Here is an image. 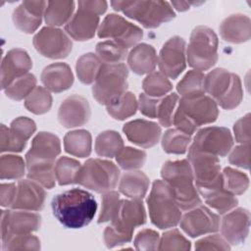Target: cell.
<instances>
[{
	"label": "cell",
	"instance_id": "1",
	"mask_svg": "<svg viewBox=\"0 0 251 251\" xmlns=\"http://www.w3.org/2000/svg\"><path fill=\"white\" fill-rule=\"evenodd\" d=\"M61 153V142L52 132L40 131L31 142L30 149L25 154L26 176L44 188L55 186V163Z\"/></svg>",
	"mask_w": 251,
	"mask_h": 251
},
{
	"label": "cell",
	"instance_id": "2",
	"mask_svg": "<svg viewBox=\"0 0 251 251\" xmlns=\"http://www.w3.org/2000/svg\"><path fill=\"white\" fill-rule=\"evenodd\" d=\"M55 218L67 228H81L87 226L97 211L94 196L86 190L73 188L57 194L51 201Z\"/></svg>",
	"mask_w": 251,
	"mask_h": 251
},
{
	"label": "cell",
	"instance_id": "3",
	"mask_svg": "<svg viewBox=\"0 0 251 251\" xmlns=\"http://www.w3.org/2000/svg\"><path fill=\"white\" fill-rule=\"evenodd\" d=\"M161 176L181 210L188 211L201 205L202 200L195 187L188 159L165 162L161 169Z\"/></svg>",
	"mask_w": 251,
	"mask_h": 251
},
{
	"label": "cell",
	"instance_id": "4",
	"mask_svg": "<svg viewBox=\"0 0 251 251\" xmlns=\"http://www.w3.org/2000/svg\"><path fill=\"white\" fill-rule=\"evenodd\" d=\"M146 223V212L142 200L124 199L111 224L103 232L107 248L124 245L132 239L135 227Z\"/></svg>",
	"mask_w": 251,
	"mask_h": 251
},
{
	"label": "cell",
	"instance_id": "5",
	"mask_svg": "<svg viewBox=\"0 0 251 251\" xmlns=\"http://www.w3.org/2000/svg\"><path fill=\"white\" fill-rule=\"evenodd\" d=\"M204 88L217 105L225 110L235 109L243 98L240 77L223 68L214 69L205 75Z\"/></svg>",
	"mask_w": 251,
	"mask_h": 251
},
{
	"label": "cell",
	"instance_id": "6",
	"mask_svg": "<svg viewBox=\"0 0 251 251\" xmlns=\"http://www.w3.org/2000/svg\"><path fill=\"white\" fill-rule=\"evenodd\" d=\"M146 202L151 223L158 228L168 229L179 224L182 217L181 209L163 179L153 181Z\"/></svg>",
	"mask_w": 251,
	"mask_h": 251
},
{
	"label": "cell",
	"instance_id": "7",
	"mask_svg": "<svg viewBox=\"0 0 251 251\" xmlns=\"http://www.w3.org/2000/svg\"><path fill=\"white\" fill-rule=\"evenodd\" d=\"M111 6L145 28H156L176 17L174 9L167 1H111Z\"/></svg>",
	"mask_w": 251,
	"mask_h": 251
},
{
	"label": "cell",
	"instance_id": "8",
	"mask_svg": "<svg viewBox=\"0 0 251 251\" xmlns=\"http://www.w3.org/2000/svg\"><path fill=\"white\" fill-rule=\"evenodd\" d=\"M219 39L215 31L206 25L196 26L186 47V62L196 71H207L218 62Z\"/></svg>",
	"mask_w": 251,
	"mask_h": 251
},
{
	"label": "cell",
	"instance_id": "9",
	"mask_svg": "<svg viewBox=\"0 0 251 251\" xmlns=\"http://www.w3.org/2000/svg\"><path fill=\"white\" fill-rule=\"evenodd\" d=\"M128 69L123 63L102 64L92 86L94 99L104 106H109L127 90Z\"/></svg>",
	"mask_w": 251,
	"mask_h": 251
},
{
	"label": "cell",
	"instance_id": "10",
	"mask_svg": "<svg viewBox=\"0 0 251 251\" xmlns=\"http://www.w3.org/2000/svg\"><path fill=\"white\" fill-rule=\"evenodd\" d=\"M117 165L99 158L88 159L81 165L76 183L97 193L114 190L120 181Z\"/></svg>",
	"mask_w": 251,
	"mask_h": 251
},
{
	"label": "cell",
	"instance_id": "11",
	"mask_svg": "<svg viewBox=\"0 0 251 251\" xmlns=\"http://www.w3.org/2000/svg\"><path fill=\"white\" fill-rule=\"evenodd\" d=\"M195 187L202 197L224 187V178L221 172V163L217 156L188 151Z\"/></svg>",
	"mask_w": 251,
	"mask_h": 251
},
{
	"label": "cell",
	"instance_id": "12",
	"mask_svg": "<svg viewBox=\"0 0 251 251\" xmlns=\"http://www.w3.org/2000/svg\"><path fill=\"white\" fill-rule=\"evenodd\" d=\"M233 146L230 130L224 126H206L199 129L188 148L192 152H204L226 157Z\"/></svg>",
	"mask_w": 251,
	"mask_h": 251
},
{
	"label": "cell",
	"instance_id": "13",
	"mask_svg": "<svg viewBox=\"0 0 251 251\" xmlns=\"http://www.w3.org/2000/svg\"><path fill=\"white\" fill-rule=\"evenodd\" d=\"M97 34L100 38H110L125 48L134 47L143 37L142 29L116 14L107 15L100 24Z\"/></svg>",
	"mask_w": 251,
	"mask_h": 251
},
{
	"label": "cell",
	"instance_id": "14",
	"mask_svg": "<svg viewBox=\"0 0 251 251\" xmlns=\"http://www.w3.org/2000/svg\"><path fill=\"white\" fill-rule=\"evenodd\" d=\"M35 50L49 59H64L73 48L70 36L62 29L53 26L42 27L32 40Z\"/></svg>",
	"mask_w": 251,
	"mask_h": 251
},
{
	"label": "cell",
	"instance_id": "15",
	"mask_svg": "<svg viewBox=\"0 0 251 251\" xmlns=\"http://www.w3.org/2000/svg\"><path fill=\"white\" fill-rule=\"evenodd\" d=\"M186 42L180 36L168 39L160 50L158 66L167 77L176 79L186 68Z\"/></svg>",
	"mask_w": 251,
	"mask_h": 251
},
{
	"label": "cell",
	"instance_id": "16",
	"mask_svg": "<svg viewBox=\"0 0 251 251\" xmlns=\"http://www.w3.org/2000/svg\"><path fill=\"white\" fill-rule=\"evenodd\" d=\"M41 226V216L32 211L3 210L1 214L2 242L19 234H27L37 231Z\"/></svg>",
	"mask_w": 251,
	"mask_h": 251
},
{
	"label": "cell",
	"instance_id": "17",
	"mask_svg": "<svg viewBox=\"0 0 251 251\" xmlns=\"http://www.w3.org/2000/svg\"><path fill=\"white\" fill-rule=\"evenodd\" d=\"M36 130V125L33 120L27 117H19L15 119L10 127L1 125L0 151L3 152H22L27 140Z\"/></svg>",
	"mask_w": 251,
	"mask_h": 251
},
{
	"label": "cell",
	"instance_id": "18",
	"mask_svg": "<svg viewBox=\"0 0 251 251\" xmlns=\"http://www.w3.org/2000/svg\"><path fill=\"white\" fill-rule=\"evenodd\" d=\"M220 217L208 207L199 205L188 210L179 222L180 228L190 237L195 238L220 229Z\"/></svg>",
	"mask_w": 251,
	"mask_h": 251
},
{
	"label": "cell",
	"instance_id": "19",
	"mask_svg": "<svg viewBox=\"0 0 251 251\" xmlns=\"http://www.w3.org/2000/svg\"><path fill=\"white\" fill-rule=\"evenodd\" d=\"M177 103V109H179L197 128L201 126L212 124L218 119V105L215 100L208 95L204 94L192 98L180 97Z\"/></svg>",
	"mask_w": 251,
	"mask_h": 251
},
{
	"label": "cell",
	"instance_id": "20",
	"mask_svg": "<svg viewBox=\"0 0 251 251\" xmlns=\"http://www.w3.org/2000/svg\"><path fill=\"white\" fill-rule=\"evenodd\" d=\"M250 227V212L245 208H236L226 213L220 222L222 236L229 245H239L245 241Z\"/></svg>",
	"mask_w": 251,
	"mask_h": 251
},
{
	"label": "cell",
	"instance_id": "21",
	"mask_svg": "<svg viewBox=\"0 0 251 251\" xmlns=\"http://www.w3.org/2000/svg\"><path fill=\"white\" fill-rule=\"evenodd\" d=\"M77 10L65 25L66 33L76 41L91 39L100 25V16L77 2Z\"/></svg>",
	"mask_w": 251,
	"mask_h": 251
},
{
	"label": "cell",
	"instance_id": "22",
	"mask_svg": "<svg viewBox=\"0 0 251 251\" xmlns=\"http://www.w3.org/2000/svg\"><path fill=\"white\" fill-rule=\"evenodd\" d=\"M32 61L28 53L22 48H13L7 52L1 63V88L4 90L13 81L28 74Z\"/></svg>",
	"mask_w": 251,
	"mask_h": 251
},
{
	"label": "cell",
	"instance_id": "23",
	"mask_svg": "<svg viewBox=\"0 0 251 251\" xmlns=\"http://www.w3.org/2000/svg\"><path fill=\"white\" fill-rule=\"evenodd\" d=\"M90 115L88 101L79 95L67 97L58 110L59 123L66 128H74L85 125L89 121Z\"/></svg>",
	"mask_w": 251,
	"mask_h": 251
},
{
	"label": "cell",
	"instance_id": "24",
	"mask_svg": "<svg viewBox=\"0 0 251 251\" xmlns=\"http://www.w3.org/2000/svg\"><path fill=\"white\" fill-rule=\"evenodd\" d=\"M46 7V1L27 0L22 2L12 15L15 26L25 33H33L41 25Z\"/></svg>",
	"mask_w": 251,
	"mask_h": 251
},
{
	"label": "cell",
	"instance_id": "25",
	"mask_svg": "<svg viewBox=\"0 0 251 251\" xmlns=\"http://www.w3.org/2000/svg\"><path fill=\"white\" fill-rule=\"evenodd\" d=\"M46 199L44 187L32 179H21L17 185L16 198L12 209L37 212L43 209Z\"/></svg>",
	"mask_w": 251,
	"mask_h": 251
},
{
	"label": "cell",
	"instance_id": "26",
	"mask_svg": "<svg viewBox=\"0 0 251 251\" xmlns=\"http://www.w3.org/2000/svg\"><path fill=\"white\" fill-rule=\"evenodd\" d=\"M123 131L131 143L142 148L155 146L162 134V129L157 123L143 119L126 123L123 126Z\"/></svg>",
	"mask_w": 251,
	"mask_h": 251
},
{
	"label": "cell",
	"instance_id": "27",
	"mask_svg": "<svg viewBox=\"0 0 251 251\" xmlns=\"http://www.w3.org/2000/svg\"><path fill=\"white\" fill-rule=\"evenodd\" d=\"M40 78L45 88L54 93L68 90L74 83V75L71 67L62 62L53 63L45 67Z\"/></svg>",
	"mask_w": 251,
	"mask_h": 251
},
{
	"label": "cell",
	"instance_id": "28",
	"mask_svg": "<svg viewBox=\"0 0 251 251\" xmlns=\"http://www.w3.org/2000/svg\"><path fill=\"white\" fill-rule=\"evenodd\" d=\"M219 29L221 37L226 42H247L251 37V21L244 14H233L222 22Z\"/></svg>",
	"mask_w": 251,
	"mask_h": 251
},
{
	"label": "cell",
	"instance_id": "29",
	"mask_svg": "<svg viewBox=\"0 0 251 251\" xmlns=\"http://www.w3.org/2000/svg\"><path fill=\"white\" fill-rule=\"evenodd\" d=\"M158 62L155 48L147 43L136 44L127 55L129 69L138 75L152 73Z\"/></svg>",
	"mask_w": 251,
	"mask_h": 251
},
{
	"label": "cell",
	"instance_id": "30",
	"mask_svg": "<svg viewBox=\"0 0 251 251\" xmlns=\"http://www.w3.org/2000/svg\"><path fill=\"white\" fill-rule=\"evenodd\" d=\"M149 177L140 171L125 173L119 181V191L129 199L142 200L149 188Z\"/></svg>",
	"mask_w": 251,
	"mask_h": 251
},
{
	"label": "cell",
	"instance_id": "31",
	"mask_svg": "<svg viewBox=\"0 0 251 251\" xmlns=\"http://www.w3.org/2000/svg\"><path fill=\"white\" fill-rule=\"evenodd\" d=\"M92 148V136L86 129H75L66 133L64 149L67 153L78 157H89Z\"/></svg>",
	"mask_w": 251,
	"mask_h": 251
},
{
	"label": "cell",
	"instance_id": "32",
	"mask_svg": "<svg viewBox=\"0 0 251 251\" xmlns=\"http://www.w3.org/2000/svg\"><path fill=\"white\" fill-rule=\"evenodd\" d=\"M75 1H49L44 13V21L48 26L67 25L75 11Z\"/></svg>",
	"mask_w": 251,
	"mask_h": 251
},
{
	"label": "cell",
	"instance_id": "33",
	"mask_svg": "<svg viewBox=\"0 0 251 251\" xmlns=\"http://www.w3.org/2000/svg\"><path fill=\"white\" fill-rule=\"evenodd\" d=\"M124 148V140L116 130H105L95 139L94 149L98 156L106 158L116 157Z\"/></svg>",
	"mask_w": 251,
	"mask_h": 251
},
{
	"label": "cell",
	"instance_id": "34",
	"mask_svg": "<svg viewBox=\"0 0 251 251\" xmlns=\"http://www.w3.org/2000/svg\"><path fill=\"white\" fill-rule=\"evenodd\" d=\"M205 75L203 72L188 71L176 85V91L181 98L198 97L205 94Z\"/></svg>",
	"mask_w": 251,
	"mask_h": 251
},
{
	"label": "cell",
	"instance_id": "35",
	"mask_svg": "<svg viewBox=\"0 0 251 251\" xmlns=\"http://www.w3.org/2000/svg\"><path fill=\"white\" fill-rule=\"evenodd\" d=\"M102 64L103 63L94 53L81 55L75 64V73L79 81L87 85L94 83Z\"/></svg>",
	"mask_w": 251,
	"mask_h": 251
},
{
	"label": "cell",
	"instance_id": "36",
	"mask_svg": "<svg viewBox=\"0 0 251 251\" xmlns=\"http://www.w3.org/2000/svg\"><path fill=\"white\" fill-rule=\"evenodd\" d=\"M80 163L73 158L66 156L60 157L55 163L56 180L60 185H69L76 183L80 171Z\"/></svg>",
	"mask_w": 251,
	"mask_h": 251
},
{
	"label": "cell",
	"instance_id": "37",
	"mask_svg": "<svg viewBox=\"0 0 251 251\" xmlns=\"http://www.w3.org/2000/svg\"><path fill=\"white\" fill-rule=\"evenodd\" d=\"M138 108V101L132 92L126 91L114 103L107 106L108 114L115 120L124 121L133 116Z\"/></svg>",
	"mask_w": 251,
	"mask_h": 251
},
{
	"label": "cell",
	"instance_id": "38",
	"mask_svg": "<svg viewBox=\"0 0 251 251\" xmlns=\"http://www.w3.org/2000/svg\"><path fill=\"white\" fill-rule=\"evenodd\" d=\"M191 142V135L183 133L177 128L168 129L162 137V148L168 154H184Z\"/></svg>",
	"mask_w": 251,
	"mask_h": 251
},
{
	"label": "cell",
	"instance_id": "39",
	"mask_svg": "<svg viewBox=\"0 0 251 251\" xmlns=\"http://www.w3.org/2000/svg\"><path fill=\"white\" fill-rule=\"evenodd\" d=\"M203 198L207 206L215 210L220 215L229 212L238 204V200L235 195L227 191L225 187L215 190Z\"/></svg>",
	"mask_w": 251,
	"mask_h": 251
},
{
	"label": "cell",
	"instance_id": "40",
	"mask_svg": "<svg viewBox=\"0 0 251 251\" xmlns=\"http://www.w3.org/2000/svg\"><path fill=\"white\" fill-rule=\"evenodd\" d=\"M142 88L146 95L154 98H160L168 94L173 89V85L164 74L153 71L143 79Z\"/></svg>",
	"mask_w": 251,
	"mask_h": 251
},
{
	"label": "cell",
	"instance_id": "41",
	"mask_svg": "<svg viewBox=\"0 0 251 251\" xmlns=\"http://www.w3.org/2000/svg\"><path fill=\"white\" fill-rule=\"evenodd\" d=\"M52 95L50 91L42 86H36L25 98V107L34 115H43L52 107Z\"/></svg>",
	"mask_w": 251,
	"mask_h": 251
},
{
	"label": "cell",
	"instance_id": "42",
	"mask_svg": "<svg viewBox=\"0 0 251 251\" xmlns=\"http://www.w3.org/2000/svg\"><path fill=\"white\" fill-rule=\"evenodd\" d=\"M26 164L21 156L7 154L2 155L0 159V178L20 179L25 174Z\"/></svg>",
	"mask_w": 251,
	"mask_h": 251
},
{
	"label": "cell",
	"instance_id": "43",
	"mask_svg": "<svg viewBox=\"0 0 251 251\" xmlns=\"http://www.w3.org/2000/svg\"><path fill=\"white\" fill-rule=\"evenodd\" d=\"M36 77L33 74H26L15 81H13L8 87L4 89L7 97L15 101H21L25 99L36 87Z\"/></svg>",
	"mask_w": 251,
	"mask_h": 251
},
{
	"label": "cell",
	"instance_id": "44",
	"mask_svg": "<svg viewBox=\"0 0 251 251\" xmlns=\"http://www.w3.org/2000/svg\"><path fill=\"white\" fill-rule=\"evenodd\" d=\"M222 175L224 178V187L233 195H241L248 189L249 177L245 173L230 167H226L223 170Z\"/></svg>",
	"mask_w": 251,
	"mask_h": 251
},
{
	"label": "cell",
	"instance_id": "45",
	"mask_svg": "<svg viewBox=\"0 0 251 251\" xmlns=\"http://www.w3.org/2000/svg\"><path fill=\"white\" fill-rule=\"evenodd\" d=\"M96 55L103 64L121 63L126 56V48L113 40H105L97 43Z\"/></svg>",
	"mask_w": 251,
	"mask_h": 251
},
{
	"label": "cell",
	"instance_id": "46",
	"mask_svg": "<svg viewBox=\"0 0 251 251\" xmlns=\"http://www.w3.org/2000/svg\"><path fill=\"white\" fill-rule=\"evenodd\" d=\"M118 165L125 171H134L142 168L146 161V153L133 147H124L116 156Z\"/></svg>",
	"mask_w": 251,
	"mask_h": 251
},
{
	"label": "cell",
	"instance_id": "47",
	"mask_svg": "<svg viewBox=\"0 0 251 251\" xmlns=\"http://www.w3.org/2000/svg\"><path fill=\"white\" fill-rule=\"evenodd\" d=\"M121 201L122 199L120 197L119 192L115 190L104 192L101 197L102 206H101V212L99 214L97 223L103 224V223L111 222L115 218L116 214L118 213Z\"/></svg>",
	"mask_w": 251,
	"mask_h": 251
},
{
	"label": "cell",
	"instance_id": "48",
	"mask_svg": "<svg viewBox=\"0 0 251 251\" xmlns=\"http://www.w3.org/2000/svg\"><path fill=\"white\" fill-rule=\"evenodd\" d=\"M191 242L176 228L170 229L162 234L158 250H190Z\"/></svg>",
	"mask_w": 251,
	"mask_h": 251
},
{
	"label": "cell",
	"instance_id": "49",
	"mask_svg": "<svg viewBox=\"0 0 251 251\" xmlns=\"http://www.w3.org/2000/svg\"><path fill=\"white\" fill-rule=\"evenodd\" d=\"M41 244L37 236L31 233L14 235L2 242L3 251L11 250H40Z\"/></svg>",
	"mask_w": 251,
	"mask_h": 251
},
{
	"label": "cell",
	"instance_id": "50",
	"mask_svg": "<svg viewBox=\"0 0 251 251\" xmlns=\"http://www.w3.org/2000/svg\"><path fill=\"white\" fill-rule=\"evenodd\" d=\"M178 95L176 93H170L163 99L159 100L157 107L156 118L159 124L164 127H169L173 125V118L176 106L178 102Z\"/></svg>",
	"mask_w": 251,
	"mask_h": 251
},
{
	"label": "cell",
	"instance_id": "51",
	"mask_svg": "<svg viewBox=\"0 0 251 251\" xmlns=\"http://www.w3.org/2000/svg\"><path fill=\"white\" fill-rule=\"evenodd\" d=\"M160 235L156 230L145 228L140 230L134 237L133 244L136 250H158Z\"/></svg>",
	"mask_w": 251,
	"mask_h": 251
},
{
	"label": "cell",
	"instance_id": "52",
	"mask_svg": "<svg viewBox=\"0 0 251 251\" xmlns=\"http://www.w3.org/2000/svg\"><path fill=\"white\" fill-rule=\"evenodd\" d=\"M195 250H230V245L222 234H211L195 242Z\"/></svg>",
	"mask_w": 251,
	"mask_h": 251
},
{
	"label": "cell",
	"instance_id": "53",
	"mask_svg": "<svg viewBox=\"0 0 251 251\" xmlns=\"http://www.w3.org/2000/svg\"><path fill=\"white\" fill-rule=\"evenodd\" d=\"M228 162L238 168L248 170L249 169V156H250V144H239L229 151Z\"/></svg>",
	"mask_w": 251,
	"mask_h": 251
},
{
	"label": "cell",
	"instance_id": "54",
	"mask_svg": "<svg viewBox=\"0 0 251 251\" xmlns=\"http://www.w3.org/2000/svg\"><path fill=\"white\" fill-rule=\"evenodd\" d=\"M235 140L240 144H250V114L237 120L233 126Z\"/></svg>",
	"mask_w": 251,
	"mask_h": 251
},
{
	"label": "cell",
	"instance_id": "55",
	"mask_svg": "<svg viewBox=\"0 0 251 251\" xmlns=\"http://www.w3.org/2000/svg\"><path fill=\"white\" fill-rule=\"evenodd\" d=\"M158 103H159V98L150 97L145 93L139 94L138 109L142 115L148 118H152V119L156 118Z\"/></svg>",
	"mask_w": 251,
	"mask_h": 251
},
{
	"label": "cell",
	"instance_id": "56",
	"mask_svg": "<svg viewBox=\"0 0 251 251\" xmlns=\"http://www.w3.org/2000/svg\"><path fill=\"white\" fill-rule=\"evenodd\" d=\"M173 124L176 126V128H177L178 130H180L183 133H186L188 135H192L197 129V127L177 108H176V110L175 111V114H174Z\"/></svg>",
	"mask_w": 251,
	"mask_h": 251
},
{
	"label": "cell",
	"instance_id": "57",
	"mask_svg": "<svg viewBox=\"0 0 251 251\" xmlns=\"http://www.w3.org/2000/svg\"><path fill=\"white\" fill-rule=\"evenodd\" d=\"M17 194L15 183H1L0 186V204L3 208L11 207Z\"/></svg>",
	"mask_w": 251,
	"mask_h": 251
},
{
	"label": "cell",
	"instance_id": "58",
	"mask_svg": "<svg viewBox=\"0 0 251 251\" xmlns=\"http://www.w3.org/2000/svg\"><path fill=\"white\" fill-rule=\"evenodd\" d=\"M170 4L178 12L187 11L190 7V2H186V1H172Z\"/></svg>",
	"mask_w": 251,
	"mask_h": 251
}]
</instances>
